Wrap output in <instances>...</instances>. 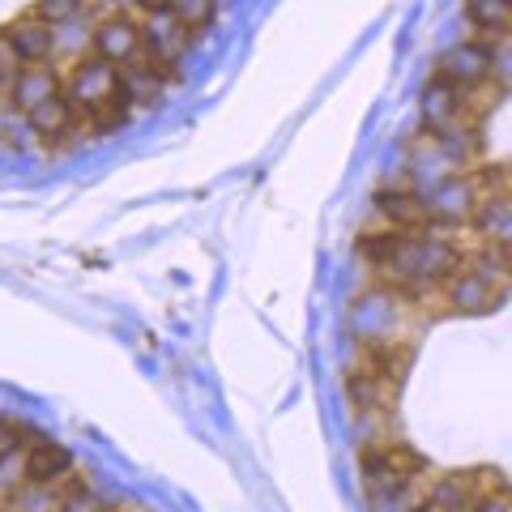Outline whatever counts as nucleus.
Instances as JSON below:
<instances>
[{
    "mask_svg": "<svg viewBox=\"0 0 512 512\" xmlns=\"http://www.w3.org/2000/svg\"><path fill=\"white\" fill-rule=\"evenodd\" d=\"M73 470V453L56 440L39 436L30 444V457H26V483H56L60 474Z\"/></svg>",
    "mask_w": 512,
    "mask_h": 512,
    "instance_id": "0eeeda50",
    "label": "nucleus"
},
{
    "mask_svg": "<svg viewBox=\"0 0 512 512\" xmlns=\"http://www.w3.org/2000/svg\"><path fill=\"white\" fill-rule=\"evenodd\" d=\"M466 13H470V22L478 30V39L495 43V39L512 35V0H470Z\"/></svg>",
    "mask_w": 512,
    "mask_h": 512,
    "instance_id": "6e6552de",
    "label": "nucleus"
},
{
    "mask_svg": "<svg viewBox=\"0 0 512 512\" xmlns=\"http://www.w3.org/2000/svg\"><path fill=\"white\" fill-rule=\"evenodd\" d=\"M491 77L504 86V94L512 90V35L491 43Z\"/></svg>",
    "mask_w": 512,
    "mask_h": 512,
    "instance_id": "1a4fd4ad",
    "label": "nucleus"
},
{
    "mask_svg": "<svg viewBox=\"0 0 512 512\" xmlns=\"http://www.w3.org/2000/svg\"><path fill=\"white\" fill-rule=\"evenodd\" d=\"M500 299H504V295L495 291L491 282H483L478 274H470L466 265H461L457 274L440 286V312H448V316H483V312H491Z\"/></svg>",
    "mask_w": 512,
    "mask_h": 512,
    "instance_id": "20e7f679",
    "label": "nucleus"
},
{
    "mask_svg": "<svg viewBox=\"0 0 512 512\" xmlns=\"http://www.w3.org/2000/svg\"><path fill=\"white\" fill-rule=\"evenodd\" d=\"M470 512H512V487L504 483V487H495V491H487L483 500H478Z\"/></svg>",
    "mask_w": 512,
    "mask_h": 512,
    "instance_id": "9d476101",
    "label": "nucleus"
},
{
    "mask_svg": "<svg viewBox=\"0 0 512 512\" xmlns=\"http://www.w3.org/2000/svg\"><path fill=\"white\" fill-rule=\"evenodd\" d=\"M436 77L453 86H478L491 82V43L487 39H461L436 60Z\"/></svg>",
    "mask_w": 512,
    "mask_h": 512,
    "instance_id": "39448f33",
    "label": "nucleus"
},
{
    "mask_svg": "<svg viewBox=\"0 0 512 512\" xmlns=\"http://www.w3.org/2000/svg\"><path fill=\"white\" fill-rule=\"evenodd\" d=\"M423 128L431 137L466 128V120H461V90L453 82H444V77H436V73H431V82L423 90Z\"/></svg>",
    "mask_w": 512,
    "mask_h": 512,
    "instance_id": "423d86ee",
    "label": "nucleus"
},
{
    "mask_svg": "<svg viewBox=\"0 0 512 512\" xmlns=\"http://www.w3.org/2000/svg\"><path fill=\"white\" fill-rule=\"evenodd\" d=\"M359 470H363V487H367V495H380V491L406 487V483H414L419 474H427V461L414 453L410 444L389 440V444L359 448Z\"/></svg>",
    "mask_w": 512,
    "mask_h": 512,
    "instance_id": "f257e3e1",
    "label": "nucleus"
},
{
    "mask_svg": "<svg viewBox=\"0 0 512 512\" xmlns=\"http://www.w3.org/2000/svg\"><path fill=\"white\" fill-rule=\"evenodd\" d=\"M376 218L393 231L436 227V214H431V201L423 197V192L419 188H397V184H384L376 192Z\"/></svg>",
    "mask_w": 512,
    "mask_h": 512,
    "instance_id": "7ed1b4c3",
    "label": "nucleus"
},
{
    "mask_svg": "<svg viewBox=\"0 0 512 512\" xmlns=\"http://www.w3.org/2000/svg\"><path fill=\"white\" fill-rule=\"evenodd\" d=\"M111 512H146V508H111Z\"/></svg>",
    "mask_w": 512,
    "mask_h": 512,
    "instance_id": "9b49d317",
    "label": "nucleus"
},
{
    "mask_svg": "<svg viewBox=\"0 0 512 512\" xmlns=\"http://www.w3.org/2000/svg\"><path fill=\"white\" fill-rule=\"evenodd\" d=\"M504 487V478L495 470H453V474H436L427 483V504L436 512H470L487 491Z\"/></svg>",
    "mask_w": 512,
    "mask_h": 512,
    "instance_id": "f03ea898",
    "label": "nucleus"
}]
</instances>
